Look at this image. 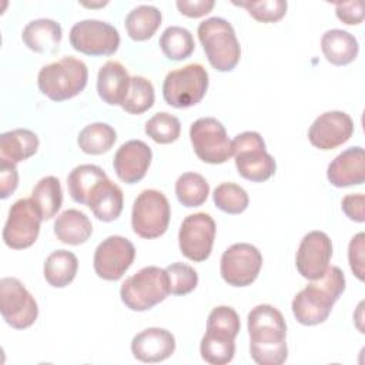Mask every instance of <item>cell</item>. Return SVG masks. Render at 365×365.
Wrapping results in <instances>:
<instances>
[{
    "label": "cell",
    "instance_id": "6da1fadb",
    "mask_svg": "<svg viewBox=\"0 0 365 365\" xmlns=\"http://www.w3.org/2000/svg\"><path fill=\"white\" fill-rule=\"evenodd\" d=\"M250 355L259 365H281L288 358L287 324L282 314L269 304L254 307L247 318Z\"/></svg>",
    "mask_w": 365,
    "mask_h": 365
},
{
    "label": "cell",
    "instance_id": "7a4b0ae2",
    "mask_svg": "<svg viewBox=\"0 0 365 365\" xmlns=\"http://www.w3.org/2000/svg\"><path fill=\"white\" fill-rule=\"evenodd\" d=\"M345 291V275L339 267H328L325 274L309 282L292 299L295 319L307 327L328 319L334 304Z\"/></svg>",
    "mask_w": 365,
    "mask_h": 365
},
{
    "label": "cell",
    "instance_id": "3957f363",
    "mask_svg": "<svg viewBox=\"0 0 365 365\" xmlns=\"http://www.w3.org/2000/svg\"><path fill=\"white\" fill-rule=\"evenodd\" d=\"M88 80V68L84 61L66 56L50 63L38 71L37 86L53 101H64L80 94Z\"/></svg>",
    "mask_w": 365,
    "mask_h": 365
},
{
    "label": "cell",
    "instance_id": "277c9868",
    "mask_svg": "<svg viewBox=\"0 0 365 365\" xmlns=\"http://www.w3.org/2000/svg\"><path fill=\"white\" fill-rule=\"evenodd\" d=\"M198 38L210 64L218 71H231L240 61L241 47L230 21L210 17L200 23Z\"/></svg>",
    "mask_w": 365,
    "mask_h": 365
},
{
    "label": "cell",
    "instance_id": "5b68a950",
    "mask_svg": "<svg viewBox=\"0 0 365 365\" xmlns=\"http://www.w3.org/2000/svg\"><path fill=\"white\" fill-rule=\"evenodd\" d=\"M170 294L168 275L160 267H144L130 278H127L120 288L123 304L137 312L148 311L154 305L163 302Z\"/></svg>",
    "mask_w": 365,
    "mask_h": 365
},
{
    "label": "cell",
    "instance_id": "8992f818",
    "mask_svg": "<svg viewBox=\"0 0 365 365\" xmlns=\"http://www.w3.org/2000/svg\"><path fill=\"white\" fill-rule=\"evenodd\" d=\"M231 153L237 171L245 180L262 182L275 174L277 163L265 150V143L259 133L244 131L231 141Z\"/></svg>",
    "mask_w": 365,
    "mask_h": 365
},
{
    "label": "cell",
    "instance_id": "52a82bcc",
    "mask_svg": "<svg viewBox=\"0 0 365 365\" xmlns=\"http://www.w3.org/2000/svg\"><path fill=\"white\" fill-rule=\"evenodd\" d=\"M208 88V73L198 64L191 63L170 71L163 83L164 101L175 108H187L200 103Z\"/></svg>",
    "mask_w": 365,
    "mask_h": 365
},
{
    "label": "cell",
    "instance_id": "ba28073f",
    "mask_svg": "<svg viewBox=\"0 0 365 365\" xmlns=\"http://www.w3.org/2000/svg\"><path fill=\"white\" fill-rule=\"evenodd\" d=\"M171 208L167 197L158 190H144L133 204V231L145 240L161 237L170 224Z\"/></svg>",
    "mask_w": 365,
    "mask_h": 365
},
{
    "label": "cell",
    "instance_id": "9c48e42d",
    "mask_svg": "<svg viewBox=\"0 0 365 365\" xmlns=\"http://www.w3.org/2000/svg\"><path fill=\"white\" fill-rule=\"evenodd\" d=\"M190 140L195 155L208 164H222L232 155L227 130L214 117L195 120L190 127Z\"/></svg>",
    "mask_w": 365,
    "mask_h": 365
},
{
    "label": "cell",
    "instance_id": "30bf717a",
    "mask_svg": "<svg viewBox=\"0 0 365 365\" xmlns=\"http://www.w3.org/2000/svg\"><path fill=\"white\" fill-rule=\"evenodd\" d=\"M0 312L11 328L26 329L36 322L38 307L21 281L6 277L0 281Z\"/></svg>",
    "mask_w": 365,
    "mask_h": 365
},
{
    "label": "cell",
    "instance_id": "8fae6325",
    "mask_svg": "<svg viewBox=\"0 0 365 365\" xmlns=\"http://www.w3.org/2000/svg\"><path fill=\"white\" fill-rule=\"evenodd\" d=\"M70 44L87 56H111L120 46V34L110 23L88 19L71 27Z\"/></svg>",
    "mask_w": 365,
    "mask_h": 365
},
{
    "label": "cell",
    "instance_id": "7c38bea8",
    "mask_svg": "<svg viewBox=\"0 0 365 365\" xmlns=\"http://www.w3.org/2000/svg\"><path fill=\"white\" fill-rule=\"evenodd\" d=\"M41 215L31 198L17 200L9 210L3 228V241L13 250L31 247L40 232Z\"/></svg>",
    "mask_w": 365,
    "mask_h": 365
},
{
    "label": "cell",
    "instance_id": "4fadbf2b",
    "mask_svg": "<svg viewBox=\"0 0 365 365\" xmlns=\"http://www.w3.org/2000/svg\"><path fill=\"white\" fill-rule=\"evenodd\" d=\"M262 267V255L257 247L248 242H237L228 247L220 262L222 279L231 287L251 285Z\"/></svg>",
    "mask_w": 365,
    "mask_h": 365
},
{
    "label": "cell",
    "instance_id": "5bb4252c",
    "mask_svg": "<svg viewBox=\"0 0 365 365\" xmlns=\"http://www.w3.org/2000/svg\"><path fill=\"white\" fill-rule=\"evenodd\" d=\"M215 221L207 212L190 214L184 218L178 231L181 254L194 262L205 261L215 240Z\"/></svg>",
    "mask_w": 365,
    "mask_h": 365
},
{
    "label": "cell",
    "instance_id": "9a60e30c",
    "mask_svg": "<svg viewBox=\"0 0 365 365\" xmlns=\"http://www.w3.org/2000/svg\"><path fill=\"white\" fill-rule=\"evenodd\" d=\"M135 248L130 240L121 235H110L103 240L93 258L96 274L106 281H118L131 267Z\"/></svg>",
    "mask_w": 365,
    "mask_h": 365
},
{
    "label": "cell",
    "instance_id": "2e32d148",
    "mask_svg": "<svg viewBox=\"0 0 365 365\" xmlns=\"http://www.w3.org/2000/svg\"><path fill=\"white\" fill-rule=\"evenodd\" d=\"M332 242L322 231H311L299 242L295 265L301 277L314 281L321 278L329 267Z\"/></svg>",
    "mask_w": 365,
    "mask_h": 365
},
{
    "label": "cell",
    "instance_id": "e0dca14e",
    "mask_svg": "<svg viewBox=\"0 0 365 365\" xmlns=\"http://www.w3.org/2000/svg\"><path fill=\"white\" fill-rule=\"evenodd\" d=\"M354 134V121L344 111H327L317 117L308 130L309 143L319 150H332Z\"/></svg>",
    "mask_w": 365,
    "mask_h": 365
},
{
    "label": "cell",
    "instance_id": "ac0fdd59",
    "mask_svg": "<svg viewBox=\"0 0 365 365\" xmlns=\"http://www.w3.org/2000/svg\"><path fill=\"white\" fill-rule=\"evenodd\" d=\"M151 158V148L144 141L130 140L117 150L113 167L123 182L135 184L145 177Z\"/></svg>",
    "mask_w": 365,
    "mask_h": 365
},
{
    "label": "cell",
    "instance_id": "d6986e66",
    "mask_svg": "<svg viewBox=\"0 0 365 365\" xmlns=\"http://www.w3.org/2000/svg\"><path fill=\"white\" fill-rule=\"evenodd\" d=\"M175 351L174 335L158 327L147 328L138 332L131 341V352L141 362H161L170 358Z\"/></svg>",
    "mask_w": 365,
    "mask_h": 365
},
{
    "label": "cell",
    "instance_id": "ffe728a7",
    "mask_svg": "<svg viewBox=\"0 0 365 365\" xmlns=\"http://www.w3.org/2000/svg\"><path fill=\"white\" fill-rule=\"evenodd\" d=\"M328 181L338 188L361 185L365 180V153L362 147H351L338 154L327 168Z\"/></svg>",
    "mask_w": 365,
    "mask_h": 365
},
{
    "label": "cell",
    "instance_id": "44dd1931",
    "mask_svg": "<svg viewBox=\"0 0 365 365\" xmlns=\"http://www.w3.org/2000/svg\"><path fill=\"white\" fill-rule=\"evenodd\" d=\"M130 80L125 67L115 60L101 66L97 76V91L100 98L110 106H123L130 88Z\"/></svg>",
    "mask_w": 365,
    "mask_h": 365
},
{
    "label": "cell",
    "instance_id": "7402d4cb",
    "mask_svg": "<svg viewBox=\"0 0 365 365\" xmlns=\"http://www.w3.org/2000/svg\"><path fill=\"white\" fill-rule=\"evenodd\" d=\"M61 26L51 19H37L23 29V43L36 53L51 54L58 50L61 41Z\"/></svg>",
    "mask_w": 365,
    "mask_h": 365
},
{
    "label": "cell",
    "instance_id": "603a6c76",
    "mask_svg": "<svg viewBox=\"0 0 365 365\" xmlns=\"http://www.w3.org/2000/svg\"><path fill=\"white\" fill-rule=\"evenodd\" d=\"M124 205L121 188L108 178L100 182L88 198L87 207L100 221L110 222L120 217Z\"/></svg>",
    "mask_w": 365,
    "mask_h": 365
},
{
    "label": "cell",
    "instance_id": "cb8c5ba5",
    "mask_svg": "<svg viewBox=\"0 0 365 365\" xmlns=\"http://www.w3.org/2000/svg\"><path fill=\"white\" fill-rule=\"evenodd\" d=\"M321 50L331 64L346 66L356 58L359 46L351 33L341 29H332L322 34Z\"/></svg>",
    "mask_w": 365,
    "mask_h": 365
},
{
    "label": "cell",
    "instance_id": "d4e9b609",
    "mask_svg": "<svg viewBox=\"0 0 365 365\" xmlns=\"http://www.w3.org/2000/svg\"><path fill=\"white\" fill-rule=\"evenodd\" d=\"M38 144L37 134L27 128L6 131L0 135V160L21 163L37 153Z\"/></svg>",
    "mask_w": 365,
    "mask_h": 365
},
{
    "label": "cell",
    "instance_id": "484cf974",
    "mask_svg": "<svg viewBox=\"0 0 365 365\" xmlns=\"http://www.w3.org/2000/svg\"><path fill=\"white\" fill-rule=\"evenodd\" d=\"M54 234L63 244L80 245L91 237L93 225L84 212L68 208L56 218Z\"/></svg>",
    "mask_w": 365,
    "mask_h": 365
},
{
    "label": "cell",
    "instance_id": "4316f807",
    "mask_svg": "<svg viewBox=\"0 0 365 365\" xmlns=\"http://www.w3.org/2000/svg\"><path fill=\"white\" fill-rule=\"evenodd\" d=\"M107 180V174L103 168L94 164H81L71 170L67 177V187L73 201L87 205L90 195L96 187Z\"/></svg>",
    "mask_w": 365,
    "mask_h": 365
},
{
    "label": "cell",
    "instance_id": "83f0119b",
    "mask_svg": "<svg viewBox=\"0 0 365 365\" xmlns=\"http://www.w3.org/2000/svg\"><path fill=\"white\" fill-rule=\"evenodd\" d=\"M78 259L67 250H57L51 252L44 262L43 274L46 281L54 288L67 287L77 274Z\"/></svg>",
    "mask_w": 365,
    "mask_h": 365
},
{
    "label": "cell",
    "instance_id": "f1b7e54d",
    "mask_svg": "<svg viewBox=\"0 0 365 365\" xmlns=\"http://www.w3.org/2000/svg\"><path fill=\"white\" fill-rule=\"evenodd\" d=\"M161 11L148 4H141L133 9L124 21L127 34L135 41H145L154 36L161 24Z\"/></svg>",
    "mask_w": 365,
    "mask_h": 365
},
{
    "label": "cell",
    "instance_id": "f546056e",
    "mask_svg": "<svg viewBox=\"0 0 365 365\" xmlns=\"http://www.w3.org/2000/svg\"><path fill=\"white\" fill-rule=\"evenodd\" d=\"M30 198L38 210L41 220H51L63 202V191L58 178L53 175L41 178L34 185Z\"/></svg>",
    "mask_w": 365,
    "mask_h": 365
},
{
    "label": "cell",
    "instance_id": "4dcf8cb0",
    "mask_svg": "<svg viewBox=\"0 0 365 365\" xmlns=\"http://www.w3.org/2000/svg\"><path fill=\"white\" fill-rule=\"evenodd\" d=\"M117 140L115 130L106 123H93L86 125L77 138V144L83 153L98 155L113 148Z\"/></svg>",
    "mask_w": 365,
    "mask_h": 365
},
{
    "label": "cell",
    "instance_id": "1f68e13d",
    "mask_svg": "<svg viewBox=\"0 0 365 365\" xmlns=\"http://www.w3.org/2000/svg\"><path fill=\"white\" fill-rule=\"evenodd\" d=\"M160 47L167 58L181 61L192 54L195 43L192 34L187 29L180 26H170L163 31L160 37Z\"/></svg>",
    "mask_w": 365,
    "mask_h": 365
},
{
    "label": "cell",
    "instance_id": "d6a6232c",
    "mask_svg": "<svg viewBox=\"0 0 365 365\" xmlns=\"http://www.w3.org/2000/svg\"><path fill=\"white\" fill-rule=\"evenodd\" d=\"M210 194L207 180L198 173H184L175 181V195L188 208L202 205Z\"/></svg>",
    "mask_w": 365,
    "mask_h": 365
},
{
    "label": "cell",
    "instance_id": "836d02e7",
    "mask_svg": "<svg viewBox=\"0 0 365 365\" xmlns=\"http://www.w3.org/2000/svg\"><path fill=\"white\" fill-rule=\"evenodd\" d=\"M154 87L150 80L134 76L130 80V88L123 103V110L128 114H143L154 104Z\"/></svg>",
    "mask_w": 365,
    "mask_h": 365
},
{
    "label": "cell",
    "instance_id": "e575fe53",
    "mask_svg": "<svg viewBox=\"0 0 365 365\" xmlns=\"http://www.w3.org/2000/svg\"><path fill=\"white\" fill-rule=\"evenodd\" d=\"M240 328H241L240 317L237 311L231 307H227V305L215 307L208 315L207 332L214 336L235 339V336L240 332Z\"/></svg>",
    "mask_w": 365,
    "mask_h": 365
},
{
    "label": "cell",
    "instance_id": "d590c367",
    "mask_svg": "<svg viewBox=\"0 0 365 365\" xmlns=\"http://www.w3.org/2000/svg\"><path fill=\"white\" fill-rule=\"evenodd\" d=\"M212 200L218 210L232 215L244 212L250 202L247 191L234 182H222L217 185Z\"/></svg>",
    "mask_w": 365,
    "mask_h": 365
},
{
    "label": "cell",
    "instance_id": "8d00e7d4",
    "mask_svg": "<svg viewBox=\"0 0 365 365\" xmlns=\"http://www.w3.org/2000/svg\"><path fill=\"white\" fill-rule=\"evenodd\" d=\"M181 133L180 120L165 111L154 114L145 123V134L158 144H170L178 140Z\"/></svg>",
    "mask_w": 365,
    "mask_h": 365
},
{
    "label": "cell",
    "instance_id": "74e56055",
    "mask_svg": "<svg viewBox=\"0 0 365 365\" xmlns=\"http://www.w3.org/2000/svg\"><path fill=\"white\" fill-rule=\"evenodd\" d=\"M200 354L207 364L225 365L234 358L235 342L234 339H225L205 332L200 344Z\"/></svg>",
    "mask_w": 365,
    "mask_h": 365
},
{
    "label": "cell",
    "instance_id": "f35d334b",
    "mask_svg": "<svg viewBox=\"0 0 365 365\" xmlns=\"http://www.w3.org/2000/svg\"><path fill=\"white\" fill-rule=\"evenodd\" d=\"M170 284V294L185 295L194 291L198 284L197 271L184 262H174L165 268Z\"/></svg>",
    "mask_w": 365,
    "mask_h": 365
},
{
    "label": "cell",
    "instance_id": "ab89813d",
    "mask_svg": "<svg viewBox=\"0 0 365 365\" xmlns=\"http://www.w3.org/2000/svg\"><path fill=\"white\" fill-rule=\"evenodd\" d=\"M235 6L247 9L251 17L261 23L279 21L287 13V1L284 0H262L251 3H234Z\"/></svg>",
    "mask_w": 365,
    "mask_h": 365
},
{
    "label": "cell",
    "instance_id": "60d3db41",
    "mask_svg": "<svg viewBox=\"0 0 365 365\" xmlns=\"http://www.w3.org/2000/svg\"><path fill=\"white\" fill-rule=\"evenodd\" d=\"M364 232H358L355 237H352L348 247L349 267L359 281H364Z\"/></svg>",
    "mask_w": 365,
    "mask_h": 365
},
{
    "label": "cell",
    "instance_id": "b9f144b4",
    "mask_svg": "<svg viewBox=\"0 0 365 365\" xmlns=\"http://www.w3.org/2000/svg\"><path fill=\"white\" fill-rule=\"evenodd\" d=\"M19 185V173L16 164L0 160V197L6 200L10 194L16 191Z\"/></svg>",
    "mask_w": 365,
    "mask_h": 365
},
{
    "label": "cell",
    "instance_id": "7bdbcfd3",
    "mask_svg": "<svg viewBox=\"0 0 365 365\" xmlns=\"http://www.w3.org/2000/svg\"><path fill=\"white\" fill-rule=\"evenodd\" d=\"M335 13L336 17L345 24H359L364 20V4L361 0L336 3Z\"/></svg>",
    "mask_w": 365,
    "mask_h": 365
},
{
    "label": "cell",
    "instance_id": "ee69618b",
    "mask_svg": "<svg viewBox=\"0 0 365 365\" xmlns=\"http://www.w3.org/2000/svg\"><path fill=\"white\" fill-rule=\"evenodd\" d=\"M365 197L364 194H349L342 198V211L345 215L355 221V222H364L365 221V211H364Z\"/></svg>",
    "mask_w": 365,
    "mask_h": 365
},
{
    "label": "cell",
    "instance_id": "f6af8a7d",
    "mask_svg": "<svg viewBox=\"0 0 365 365\" xmlns=\"http://www.w3.org/2000/svg\"><path fill=\"white\" fill-rule=\"evenodd\" d=\"M177 9L180 10L181 14L191 17V19H197V17H202L205 14H208L215 3L212 0H177Z\"/></svg>",
    "mask_w": 365,
    "mask_h": 365
}]
</instances>
